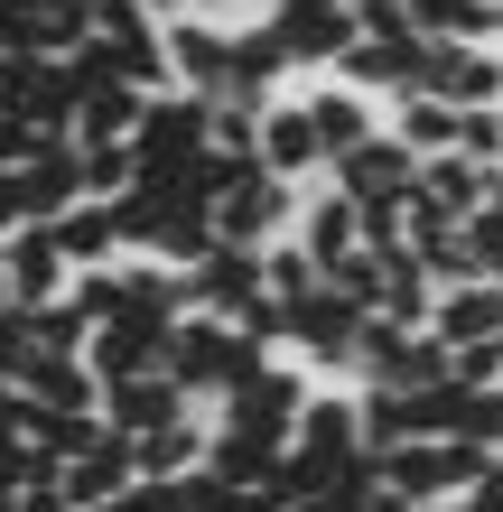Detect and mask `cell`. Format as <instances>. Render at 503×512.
Wrapping results in <instances>:
<instances>
[{"mask_svg": "<svg viewBox=\"0 0 503 512\" xmlns=\"http://www.w3.org/2000/svg\"><path fill=\"white\" fill-rule=\"evenodd\" d=\"M205 149H215V103L187 94V84L150 94V112H140V131H131V159H140V168H159V177H187Z\"/></svg>", "mask_w": 503, "mask_h": 512, "instance_id": "2", "label": "cell"}, {"mask_svg": "<svg viewBox=\"0 0 503 512\" xmlns=\"http://www.w3.org/2000/svg\"><path fill=\"white\" fill-rule=\"evenodd\" d=\"M308 364L299 354H271V364H261L243 391H233V401H215V419L224 429H252V438H280L289 447V429H299V410H308Z\"/></svg>", "mask_w": 503, "mask_h": 512, "instance_id": "5", "label": "cell"}, {"mask_svg": "<svg viewBox=\"0 0 503 512\" xmlns=\"http://www.w3.org/2000/svg\"><path fill=\"white\" fill-rule=\"evenodd\" d=\"M261 168H271V177H289V187L327 177V140H317L308 94H271V103H261Z\"/></svg>", "mask_w": 503, "mask_h": 512, "instance_id": "7", "label": "cell"}, {"mask_svg": "<svg viewBox=\"0 0 503 512\" xmlns=\"http://www.w3.org/2000/svg\"><path fill=\"white\" fill-rule=\"evenodd\" d=\"M28 373H38V317L0 308V382H28Z\"/></svg>", "mask_w": 503, "mask_h": 512, "instance_id": "23", "label": "cell"}, {"mask_svg": "<svg viewBox=\"0 0 503 512\" xmlns=\"http://www.w3.org/2000/svg\"><path fill=\"white\" fill-rule=\"evenodd\" d=\"M28 215H19V168H0V243H10Z\"/></svg>", "mask_w": 503, "mask_h": 512, "instance_id": "29", "label": "cell"}, {"mask_svg": "<svg viewBox=\"0 0 503 512\" xmlns=\"http://www.w3.org/2000/svg\"><path fill=\"white\" fill-rule=\"evenodd\" d=\"M466 243H476L485 280H503V168H494V196L476 205V224H466Z\"/></svg>", "mask_w": 503, "mask_h": 512, "instance_id": "24", "label": "cell"}, {"mask_svg": "<svg viewBox=\"0 0 503 512\" xmlns=\"http://www.w3.org/2000/svg\"><path fill=\"white\" fill-rule=\"evenodd\" d=\"M168 317H112L94 326V345H84V364H94L103 382H131V373H168Z\"/></svg>", "mask_w": 503, "mask_h": 512, "instance_id": "12", "label": "cell"}, {"mask_svg": "<svg viewBox=\"0 0 503 512\" xmlns=\"http://www.w3.org/2000/svg\"><path fill=\"white\" fill-rule=\"evenodd\" d=\"M75 10H84V19H94V28H112V19H122V10H140V0H75Z\"/></svg>", "mask_w": 503, "mask_h": 512, "instance_id": "30", "label": "cell"}, {"mask_svg": "<svg viewBox=\"0 0 503 512\" xmlns=\"http://www.w3.org/2000/svg\"><path fill=\"white\" fill-rule=\"evenodd\" d=\"M299 196L308 187H289V177H271V168H233L224 177V196H215V233L224 243H280L289 224H299Z\"/></svg>", "mask_w": 503, "mask_h": 512, "instance_id": "4", "label": "cell"}, {"mask_svg": "<svg viewBox=\"0 0 503 512\" xmlns=\"http://www.w3.org/2000/svg\"><path fill=\"white\" fill-rule=\"evenodd\" d=\"M0 308H19V289H10V261H0Z\"/></svg>", "mask_w": 503, "mask_h": 512, "instance_id": "33", "label": "cell"}, {"mask_svg": "<svg viewBox=\"0 0 503 512\" xmlns=\"http://www.w3.org/2000/svg\"><path fill=\"white\" fill-rule=\"evenodd\" d=\"M364 512H438V503H410V494H392V485H382V494H373Z\"/></svg>", "mask_w": 503, "mask_h": 512, "instance_id": "31", "label": "cell"}, {"mask_svg": "<svg viewBox=\"0 0 503 512\" xmlns=\"http://www.w3.org/2000/svg\"><path fill=\"white\" fill-rule=\"evenodd\" d=\"M0 261H10L19 308H56V298L75 289V261H66V243H56V224H19L10 243H0Z\"/></svg>", "mask_w": 503, "mask_h": 512, "instance_id": "10", "label": "cell"}, {"mask_svg": "<svg viewBox=\"0 0 503 512\" xmlns=\"http://www.w3.org/2000/svg\"><path fill=\"white\" fill-rule=\"evenodd\" d=\"M168 66H177V84H187V94L224 103V94H233V28L177 10V19H168Z\"/></svg>", "mask_w": 503, "mask_h": 512, "instance_id": "8", "label": "cell"}, {"mask_svg": "<svg viewBox=\"0 0 503 512\" xmlns=\"http://www.w3.org/2000/svg\"><path fill=\"white\" fill-rule=\"evenodd\" d=\"M75 205H84V159L75 149H38V159L19 168V215L56 224V215H75Z\"/></svg>", "mask_w": 503, "mask_h": 512, "instance_id": "17", "label": "cell"}, {"mask_svg": "<svg viewBox=\"0 0 503 512\" xmlns=\"http://www.w3.org/2000/svg\"><path fill=\"white\" fill-rule=\"evenodd\" d=\"M485 196H494V168L466 159V149H438V159H420V187H410V233L420 224H476Z\"/></svg>", "mask_w": 503, "mask_h": 512, "instance_id": "6", "label": "cell"}, {"mask_svg": "<svg viewBox=\"0 0 503 512\" xmlns=\"http://www.w3.org/2000/svg\"><path fill=\"white\" fill-rule=\"evenodd\" d=\"M56 243H66L75 270H112L131 243H122V215H112V196H84L75 215H56Z\"/></svg>", "mask_w": 503, "mask_h": 512, "instance_id": "18", "label": "cell"}, {"mask_svg": "<svg viewBox=\"0 0 503 512\" xmlns=\"http://www.w3.org/2000/svg\"><path fill=\"white\" fill-rule=\"evenodd\" d=\"M382 131H401L420 159H438V149H457V131H466V112L448 103V94H392L382 103Z\"/></svg>", "mask_w": 503, "mask_h": 512, "instance_id": "19", "label": "cell"}, {"mask_svg": "<svg viewBox=\"0 0 503 512\" xmlns=\"http://www.w3.org/2000/svg\"><path fill=\"white\" fill-rule=\"evenodd\" d=\"M448 382H503V336H466V345H448Z\"/></svg>", "mask_w": 503, "mask_h": 512, "instance_id": "25", "label": "cell"}, {"mask_svg": "<svg viewBox=\"0 0 503 512\" xmlns=\"http://www.w3.org/2000/svg\"><path fill=\"white\" fill-rule=\"evenodd\" d=\"M131 485H140V447H131L122 429H103L84 457H66V503H75V512H94V503L131 494Z\"/></svg>", "mask_w": 503, "mask_h": 512, "instance_id": "14", "label": "cell"}, {"mask_svg": "<svg viewBox=\"0 0 503 512\" xmlns=\"http://www.w3.org/2000/svg\"><path fill=\"white\" fill-rule=\"evenodd\" d=\"M438 512H466V503H438Z\"/></svg>", "mask_w": 503, "mask_h": 512, "instance_id": "35", "label": "cell"}, {"mask_svg": "<svg viewBox=\"0 0 503 512\" xmlns=\"http://www.w3.org/2000/svg\"><path fill=\"white\" fill-rule=\"evenodd\" d=\"M289 233H299L317 261H345L354 243H364V205H354L336 177H327V187H308V196H299V224H289Z\"/></svg>", "mask_w": 503, "mask_h": 512, "instance_id": "16", "label": "cell"}, {"mask_svg": "<svg viewBox=\"0 0 503 512\" xmlns=\"http://www.w3.org/2000/svg\"><path fill=\"white\" fill-rule=\"evenodd\" d=\"M38 66H47V56H0V112H28V94H38Z\"/></svg>", "mask_w": 503, "mask_h": 512, "instance_id": "26", "label": "cell"}, {"mask_svg": "<svg viewBox=\"0 0 503 512\" xmlns=\"http://www.w3.org/2000/svg\"><path fill=\"white\" fill-rule=\"evenodd\" d=\"M261 364H271V345H261V336H243V326H233V317H215V308H187V317H177V336H168V373L187 382L205 410H215V401H233V391H243Z\"/></svg>", "mask_w": 503, "mask_h": 512, "instance_id": "1", "label": "cell"}, {"mask_svg": "<svg viewBox=\"0 0 503 512\" xmlns=\"http://www.w3.org/2000/svg\"><path fill=\"white\" fill-rule=\"evenodd\" d=\"M457 503H466V512H503V447L485 457V475H476V485H466Z\"/></svg>", "mask_w": 503, "mask_h": 512, "instance_id": "27", "label": "cell"}, {"mask_svg": "<svg viewBox=\"0 0 503 512\" xmlns=\"http://www.w3.org/2000/svg\"><path fill=\"white\" fill-rule=\"evenodd\" d=\"M205 401L177 373H131V382H103V419L122 438H150V429H177V419H196Z\"/></svg>", "mask_w": 503, "mask_h": 512, "instance_id": "9", "label": "cell"}, {"mask_svg": "<svg viewBox=\"0 0 503 512\" xmlns=\"http://www.w3.org/2000/svg\"><path fill=\"white\" fill-rule=\"evenodd\" d=\"M438 336L466 345V336H503V280H466V289H438Z\"/></svg>", "mask_w": 503, "mask_h": 512, "instance_id": "20", "label": "cell"}, {"mask_svg": "<svg viewBox=\"0 0 503 512\" xmlns=\"http://www.w3.org/2000/svg\"><path fill=\"white\" fill-rule=\"evenodd\" d=\"M280 457H289L280 438H252V429H224V419H215V447H205V466H215L224 485H271V475H280Z\"/></svg>", "mask_w": 503, "mask_h": 512, "instance_id": "21", "label": "cell"}, {"mask_svg": "<svg viewBox=\"0 0 503 512\" xmlns=\"http://www.w3.org/2000/svg\"><path fill=\"white\" fill-rule=\"evenodd\" d=\"M308 112H317V140H327V168H336V159H354V149L382 131V103H373V94H354L345 75H327V84H317V94H308Z\"/></svg>", "mask_w": 503, "mask_h": 512, "instance_id": "15", "label": "cell"}, {"mask_svg": "<svg viewBox=\"0 0 503 512\" xmlns=\"http://www.w3.org/2000/svg\"><path fill=\"white\" fill-rule=\"evenodd\" d=\"M327 177H336L354 205H364V196H410V187H420V149H410L401 131H373V140L354 149V159H336Z\"/></svg>", "mask_w": 503, "mask_h": 512, "instance_id": "13", "label": "cell"}, {"mask_svg": "<svg viewBox=\"0 0 503 512\" xmlns=\"http://www.w3.org/2000/svg\"><path fill=\"white\" fill-rule=\"evenodd\" d=\"M364 298H345L336 280H317L299 308H289V354H299L308 373H345L354 382V345H364Z\"/></svg>", "mask_w": 503, "mask_h": 512, "instance_id": "3", "label": "cell"}, {"mask_svg": "<svg viewBox=\"0 0 503 512\" xmlns=\"http://www.w3.org/2000/svg\"><path fill=\"white\" fill-rule=\"evenodd\" d=\"M177 10H196V19H224V28H243V19H261L271 0H177Z\"/></svg>", "mask_w": 503, "mask_h": 512, "instance_id": "28", "label": "cell"}, {"mask_svg": "<svg viewBox=\"0 0 503 512\" xmlns=\"http://www.w3.org/2000/svg\"><path fill=\"white\" fill-rule=\"evenodd\" d=\"M289 512H345V503H336L327 485H317V494H299V503H289Z\"/></svg>", "mask_w": 503, "mask_h": 512, "instance_id": "32", "label": "cell"}, {"mask_svg": "<svg viewBox=\"0 0 503 512\" xmlns=\"http://www.w3.org/2000/svg\"><path fill=\"white\" fill-rule=\"evenodd\" d=\"M122 261H131V252H122ZM122 261H112V270H75V289H66V298H75V308L94 317V326L131 317V270H122Z\"/></svg>", "mask_w": 503, "mask_h": 512, "instance_id": "22", "label": "cell"}, {"mask_svg": "<svg viewBox=\"0 0 503 512\" xmlns=\"http://www.w3.org/2000/svg\"><path fill=\"white\" fill-rule=\"evenodd\" d=\"M187 289H196V308H215V317H243L252 298H271V270H261V243H215L196 270H187Z\"/></svg>", "mask_w": 503, "mask_h": 512, "instance_id": "11", "label": "cell"}, {"mask_svg": "<svg viewBox=\"0 0 503 512\" xmlns=\"http://www.w3.org/2000/svg\"><path fill=\"white\" fill-rule=\"evenodd\" d=\"M150 10H159V19H177V0H150Z\"/></svg>", "mask_w": 503, "mask_h": 512, "instance_id": "34", "label": "cell"}]
</instances>
